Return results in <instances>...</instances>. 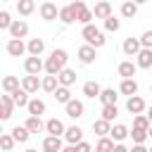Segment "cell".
<instances>
[{"label": "cell", "mask_w": 152, "mask_h": 152, "mask_svg": "<svg viewBox=\"0 0 152 152\" xmlns=\"http://www.w3.org/2000/svg\"><path fill=\"white\" fill-rule=\"evenodd\" d=\"M104 28H107V31H119V28H121V21H119V19L112 14V17L104 21Z\"/></svg>", "instance_id": "ee69618b"}, {"label": "cell", "mask_w": 152, "mask_h": 152, "mask_svg": "<svg viewBox=\"0 0 152 152\" xmlns=\"http://www.w3.org/2000/svg\"><path fill=\"white\" fill-rule=\"evenodd\" d=\"M45 131H48L50 135H55V138H62V135L66 133V128H64V124H62L59 119H55V116L45 121Z\"/></svg>", "instance_id": "4fadbf2b"}, {"label": "cell", "mask_w": 152, "mask_h": 152, "mask_svg": "<svg viewBox=\"0 0 152 152\" xmlns=\"http://www.w3.org/2000/svg\"><path fill=\"white\" fill-rule=\"evenodd\" d=\"M150 152H152V147H150Z\"/></svg>", "instance_id": "db71d44e"}, {"label": "cell", "mask_w": 152, "mask_h": 152, "mask_svg": "<svg viewBox=\"0 0 152 152\" xmlns=\"http://www.w3.org/2000/svg\"><path fill=\"white\" fill-rule=\"evenodd\" d=\"M135 71H138V64H133V62H121L119 66H116V74L121 76V81H126V78H133L135 76Z\"/></svg>", "instance_id": "5bb4252c"}, {"label": "cell", "mask_w": 152, "mask_h": 152, "mask_svg": "<svg viewBox=\"0 0 152 152\" xmlns=\"http://www.w3.org/2000/svg\"><path fill=\"white\" fill-rule=\"evenodd\" d=\"M12 24H14V19L10 17V12H7V10H2V12H0V28H2V31H10V28H12Z\"/></svg>", "instance_id": "ab89813d"}, {"label": "cell", "mask_w": 152, "mask_h": 152, "mask_svg": "<svg viewBox=\"0 0 152 152\" xmlns=\"http://www.w3.org/2000/svg\"><path fill=\"white\" fill-rule=\"evenodd\" d=\"M131 152H150V150H147L145 145H133V147H131Z\"/></svg>", "instance_id": "bcb514c9"}, {"label": "cell", "mask_w": 152, "mask_h": 152, "mask_svg": "<svg viewBox=\"0 0 152 152\" xmlns=\"http://www.w3.org/2000/svg\"><path fill=\"white\" fill-rule=\"evenodd\" d=\"M62 152H76V145H66V147H64Z\"/></svg>", "instance_id": "c3c4849f"}, {"label": "cell", "mask_w": 152, "mask_h": 152, "mask_svg": "<svg viewBox=\"0 0 152 152\" xmlns=\"http://www.w3.org/2000/svg\"><path fill=\"white\" fill-rule=\"evenodd\" d=\"M114 152H131V150H128V147H124V145H121V142H119V145H116V147H114Z\"/></svg>", "instance_id": "7dc6e473"}, {"label": "cell", "mask_w": 152, "mask_h": 152, "mask_svg": "<svg viewBox=\"0 0 152 152\" xmlns=\"http://www.w3.org/2000/svg\"><path fill=\"white\" fill-rule=\"evenodd\" d=\"M66 59H69L66 50L55 48V50L50 52V57L45 59V71H48V76H59V74L66 69Z\"/></svg>", "instance_id": "6da1fadb"}, {"label": "cell", "mask_w": 152, "mask_h": 152, "mask_svg": "<svg viewBox=\"0 0 152 152\" xmlns=\"http://www.w3.org/2000/svg\"><path fill=\"white\" fill-rule=\"evenodd\" d=\"M114 147H116V142L112 138H100L95 145V152H114Z\"/></svg>", "instance_id": "836d02e7"}, {"label": "cell", "mask_w": 152, "mask_h": 152, "mask_svg": "<svg viewBox=\"0 0 152 152\" xmlns=\"http://www.w3.org/2000/svg\"><path fill=\"white\" fill-rule=\"evenodd\" d=\"M26 48H28V57H40L43 50H45V40L43 38H31L26 43Z\"/></svg>", "instance_id": "2e32d148"}, {"label": "cell", "mask_w": 152, "mask_h": 152, "mask_svg": "<svg viewBox=\"0 0 152 152\" xmlns=\"http://www.w3.org/2000/svg\"><path fill=\"white\" fill-rule=\"evenodd\" d=\"M38 12H40V19H45V21L59 19V7H57L55 2H50V0H45V2L38 7Z\"/></svg>", "instance_id": "8992f818"}, {"label": "cell", "mask_w": 152, "mask_h": 152, "mask_svg": "<svg viewBox=\"0 0 152 152\" xmlns=\"http://www.w3.org/2000/svg\"><path fill=\"white\" fill-rule=\"evenodd\" d=\"M147 135H150V140H152V128H150V131H147Z\"/></svg>", "instance_id": "816d5d0a"}, {"label": "cell", "mask_w": 152, "mask_h": 152, "mask_svg": "<svg viewBox=\"0 0 152 152\" xmlns=\"http://www.w3.org/2000/svg\"><path fill=\"white\" fill-rule=\"evenodd\" d=\"M119 93H121V95H128V97L138 95V81H135V78H126V81H121Z\"/></svg>", "instance_id": "ffe728a7"}, {"label": "cell", "mask_w": 152, "mask_h": 152, "mask_svg": "<svg viewBox=\"0 0 152 152\" xmlns=\"http://www.w3.org/2000/svg\"><path fill=\"white\" fill-rule=\"evenodd\" d=\"M95 19V14H93V10H88L86 5L78 10V24H83V26H90V21Z\"/></svg>", "instance_id": "e575fe53"}, {"label": "cell", "mask_w": 152, "mask_h": 152, "mask_svg": "<svg viewBox=\"0 0 152 152\" xmlns=\"http://www.w3.org/2000/svg\"><path fill=\"white\" fill-rule=\"evenodd\" d=\"M19 88H21V83H19L17 76H5V78H2V90H5L7 95H14Z\"/></svg>", "instance_id": "603a6c76"}, {"label": "cell", "mask_w": 152, "mask_h": 152, "mask_svg": "<svg viewBox=\"0 0 152 152\" xmlns=\"http://www.w3.org/2000/svg\"><path fill=\"white\" fill-rule=\"evenodd\" d=\"M93 152H95V150H93Z\"/></svg>", "instance_id": "9f6ffc18"}, {"label": "cell", "mask_w": 152, "mask_h": 152, "mask_svg": "<svg viewBox=\"0 0 152 152\" xmlns=\"http://www.w3.org/2000/svg\"><path fill=\"white\" fill-rule=\"evenodd\" d=\"M24 152H38V150H36V147H26Z\"/></svg>", "instance_id": "f907efd6"}, {"label": "cell", "mask_w": 152, "mask_h": 152, "mask_svg": "<svg viewBox=\"0 0 152 152\" xmlns=\"http://www.w3.org/2000/svg\"><path fill=\"white\" fill-rule=\"evenodd\" d=\"M57 81H59V86H64V88H71V86L76 83V71L66 66V69H64V71L57 76Z\"/></svg>", "instance_id": "7402d4cb"}, {"label": "cell", "mask_w": 152, "mask_h": 152, "mask_svg": "<svg viewBox=\"0 0 152 152\" xmlns=\"http://www.w3.org/2000/svg\"><path fill=\"white\" fill-rule=\"evenodd\" d=\"M133 128H140V131H150V128H152V124H150V119H147L145 114H140V116H133Z\"/></svg>", "instance_id": "f35d334b"}, {"label": "cell", "mask_w": 152, "mask_h": 152, "mask_svg": "<svg viewBox=\"0 0 152 152\" xmlns=\"http://www.w3.org/2000/svg\"><path fill=\"white\" fill-rule=\"evenodd\" d=\"M64 140H66L69 145H78V142H83V131H81V126H69L66 133H64Z\"/></svg>", "instance_id": "9a60e30c"}, {"label": "cell", "mask_w": 152, "mask_h": 152, "mask_svg": "<svg viewBox=\"0 0 152 152\" xmlns=\"http://www.w3.org/2000/svg\"><path fill=\"white\" fill-rule=\"evenodd\" d=\"M43 150H48V152H62L64 150L62 147V138H55V135L43 138Z\"/></svg>", "instance_id": "484cf974"}, {"label": "cell", "mask_w": 152, "mask_h": 152, "mask_svg": "<svg viewBox=\"0 0 152 152\" xmlns=\"http://www.w3.org/2000/svg\"><path fill=\"white\" fill-rule=\"evenodd\" d=\"M14 142H17V140L12 138V133H2V135H0V147H2L5 152H10V150L14 147Z\"/></svg>", "instance_id": "b9f144b4"}, {"label": "cell", "mask_w": 152, "mask_h": 152, "mask_svg": "<svg viewBox=\"0 0 152 152\" xmlns=\"http://www.w3.org/2000/svg\"><path fill=\"white\" fill-rule=\"evenodd\" d=\"M76 152H93V147H90V142H86V140H83V142H78V145H76Z\"/></svg>", "instance_id": "f6af8a7d"}, {"label": "cell", "mask_w": 152, "mask_h": 152, "mask_svg": "<svg viewBox=\"0 0 152 152\" xmlns=\"http://www.w3.org/2000/svg\"><path fill=\"white\" fill-rule=\"evenodd\" d=\"M135 14H138V5H135V2H131V0H128V2H124V5H121V17L131 19V17H135Z\"/></svg>", "instance_id": "8d00e7d4"}, {"label": "cell", "mask_w": 152, "mask_h": 152, "mask_svg": "<svg viewBox=\"0 0 152 152\" xmlns=\"http://www.w3.org/2000/svg\"><path fill=\"white\" fill-rule=\"evenodd\" d=\"M145 109H147V104H145V100H142L140 95H133V97H128V100H126V112H128V114L140 116Z\"/></svg>", "instance_id": "5b68a950"}, {"label": "cell", "mask_w": 152, "mask_h": 152, "mask_svg": "<svg viewBox=\"0 0 152 152\" xmlns=\"http://www.w3.org/2000/svg\"><path fill=\"white\" fill-rule=\"evenodd\" d=\"M128 135H131V131H128L124 124H114V126H112V133H109V138H112L116 145H119L121 140H126Z\"/></svg>", "instance_id": "d6986e66"}, {"label": "cell", "mask_w": 152, "mask_h": 152, "mask_svg": "<svg viewBox=\"0 0 152 152\" xmlns=\"http://www.w3.org/2000/svg\"><path fill=\"white\" fill-rule=\"evenodd\" d=\"M145 116H147V119H150V124H152V104L147 107V114H145Z\"/></svg>", "instance_id": "681fc988"}, {"label": "cell", "mask_w": 152, "mask_h": 152, "mask_svg": "<svg viewBox=\"0 0 152 152\" xmlns=\"http://www.w3.org/2000/svg\"><path fill=\"white\" fill-rule=\"evenodd\" d=\"M95 57H97L95 48H90V45H81V48H78V59H81V64H93Z\"/></svg>", "instance_id": "e0dca14e"}, {"label": "cell", "mask_w": 152, "mask_h": 152, "mask_svg": "<svg viewBox=\"0 0 152 152\" xmlns=\"http://www.w3.org/2000/svg\"><path fill=\"white\" fill-rule=\"evenodd\" d=\"M150 95H152V83H150Z\"/></svg>", "instance_id": "f5cc1de1"}, {"label": "cell", "mask_w": 152, "mask_h": 152, "mask_svg": "<svg viewBox=\"0 0 152 152\" xmlns=\"http://www.w3.org/2000/svg\"><path fill=\"white\" fill-rule=\"evenodd\" d=\"M64 112H66V116H69V119H81V116H83V112H86V107H83V102H81V100H76V97H74V100L64 107Z\"/></svg>", "instance_id": "7c38bea8"}, {"label": "cell", "mask_w": 152, "mask_h": 152, "mask_svg": "<svg viewBox=\"0 0 152 152\" xmlns=\"http://www.w3.org/2000/svg\"><path fill=\"white\" fill-rule=\"evenodd\" d=\"M140 45H142L145 50H152V28H147V31L140 36Z\"/></svg>", "instance_id": "7bdbcfd3"}, {"label": "cell", "mask_w": 152, "mask_h": 152, "mask_svg": "<svg viewBox=\"0 0 152 152\" xmlns=\"http://www.w3.org/2000/svg\"><path fill=\"white\" fill-rule=\"evenodd\" d=\"M93 14H95V19H109L112 17V5L109 2H97L95 5V10H93Z\"/></svg>", "instance_id": "4316f807"}, {"label": "cell", "mask_w": 152, "mask_h": 152, "mask_svg": "<svg viewBox=\"0 0 152 152\" xmlns=\"http://www.w3.org/2000/svg\"><path fill=\"white\" fill-rule=\"evenodd\" d=\"M26 52H28V48H26L24 40H14V38L7 40V55H10V57H21V55H26Z\"/></svg>", "instance_id": "30bf717a"}, {"label": "cell", "mask_w": 152, "mask_h": 152, "mask_svg": "<svg viewBox=\"0 0 152 152\" xmlns=\"http://www.w3.org/2000/svg\"><path fill=\"white\" fill-rule=\"evenodd\" d=\"M10 133H12V138H14L17 142H26V140L31 138V133H28V128H26V126H14Z\"/></svg>", "instance_id": "4dcf8cb0"}, {"label": "cell", "mask_w": 152, "mask_h": 152, "mask_svg": "<svg viewBox=\"0 0 152 152\" xmlns=\"http://www.w3.org/2000/svg\"><path fill=\"white\" fill-rule=\"evenodd\" d=\"M14 107H17V104H14L12 95H7V93H5V95H0V119H2V121H7V119L12 116Z\"/></svg>", "instance_id": "52a82bcc"}, {"label": "cell", "mask_w": 152, "mask_h": 152, "mask_svg": "<svg viewBox=\"0 0 152 152\" xmlns=\"http://www.w3.org/2000/svg\"><path fill=\"white\" fill-rule=\"evenodd\" d=\"M57 88H59L57 76H43V90H45V93H52V95H55Z\"/></svg>", "instance_id": "d590c367"}, {"label": "cell", "mask_w": 152, "mask_h": 152, "mask_svg": "<svg viewBox=\"0 0 152 152\" xmlns=\"http://www.w3.org/2000/svg\"><path fill=\"white\" fill-rule=\"evenodd\" d=\"M33 10H36V2H33V0H19V2H17V12H19L21 17H28Z\"/></svg>", "instance_id": "1f68e13d"}, {"label": "cell", "mask_w": 152, "mask_h": 152, "mask_svg": "<svg viewBox=\"0 0 152 152\" xmlns=\"http://www.w3.org/2000/svg\"><path fill=\"white\" fill-rule=\"evenodd\" d=\"M83 5H86V2L76 0V2H69V5L59 7V21H62V24H74V21H78V10H81Z\"/></svg>", "instance_id": "3957f363"}, {"label": "cell", "mask_w": 152, "mask_h": 152, "mask_svg": "<svg viewBox=\"0 0 152 152\" xmlns=\"http://www.w3.org/2000/svg\"><path fill=\"white\" fill-rule=\"evenodd\" d=\"M55 100H57L59 104H64V107H66V104H69V102H71L74 97H71V90H69V88H64V86H59V88L55 90Z\"/></svg>", "instance_id": "f546056e"}, {"label": "cell", "mask_w": 152, "mask_h": 152, "mask_svg": "<svg viewBox=\"0 0 152 152\" xmlns=\"http://www.w3.org/2000/svg\"><path fill=\"white\" fill-rule=\"evenodd\" d=\"M26 109H28V116H40V114H45V102L38 100V97H31Z\"/></svg>", "instance_id": "83f0119b"}, {"label": "cell", "mask_w": 152, "mask_h": 152, "mask_svg": "<svg viewBox=\"0 0 152 152\" xmlns=\"http://www.w3.org/2000/svg\"><path fill=\"white\" fill-rule=\"evenodd\" d=\"M21 88L28 95H33V93H38V88H43V78H38V76H24L21 78Z\"/></svg>", "instance_id": "8fae6325"}, {"label": "cell", "mask_w": 152, "mask_h": 152, "mask_svg": "<svg viewBox=\"0 0 152 152\" xmlns=\"http://www.w3.org/2000/svg\"><path fill=\"white\" fill-rule=\"evenodd\" d=\"M43 152H48V150H43Z\"/></svg>", "instance_id": "11a10c76"}, {"label": "cell", "mask_w": 152, "mask_h": 152, "mask_svg": "<svg viewBox=\"0 0 152 152\" xmlns=\"http://www.w3.org/2000/svg\"><path fill=\"white\" fill-rule=\"evenodd\" d=\"M26 36H28V24H26L24 19H14V24H12V28H10V38L21 40V38H26Z\"/></svg>", "instance_id": "ba28073f"}, {"label": "cell", "mask_w": 152, "mask_h": 152, "mask_svg": "<svg viewBox=\"0 0 152 152\" xmlns=\"http://www.w3.org/2000/svg\"><path fill=\"white\" fill-rule=\"evenodd\" d=\"M93 131H95V135H100V138H109L112 124L104 121V119H95V121H93Z\"/></svg>", "instance_id": "ac0fdd59"}, {"label": "cell", "mask_w": 152, "mask_h": 152, "mask_svg": "<svg viewBox=\"0 0 152 152\" xmlns=\"http://www.w3.org/2000/svg\"><path fill=\"white\" fill-rule=\"evenodd\" d=\"M97 100L102 102V107H107V104H116L119 95H116V90H114V88H102V93H100V97H97Z\"/></svg>", "instance_id": "d4e9b609"}, {"label": "cell", "mask_w": 152, "mask_h": 152, "mask_svg": "<svg viewBox=\"0 0 152 152\" xmlns=\"http://www.w3.org/2000/svg\"><path fill=\"white\" fill-rule=\"evenodd\" d=\"M24 126L28 128V133H43L45 131V124L40 121V116H28Z\"/></svg>", "instance_id": "f1b7e54d"}, {"label": "cell", "mask_w": 152, "mask_h": 152, "mask_svg": "<svg viewBox=\"0 0 152 152\" xmlns=\"http://www.w3.org/2000/svg\"><path fill=\"white\" fill-rule=\"evenodd\" d=\"M12 100H14L17 107H28V102H31V97H28V93H26L24 88H19V90L12 95Z\"/></svg>", "instance_id": "d6a6232c"}, {"label": "cell", "mask_w": 152, "mask_h": 152, "mask_svg": "<svg viewBox=\"0 0 152 152\" xmlns=\"http://www.w3.org/2000/svg\"><path fill=\"white\" fill-rule=\"evenodd\" d=\"M131 138H133V145H142L150 135H147V131H140V128H133L131 131Z\"/></svg>", "instance_id": "60d3db41"}, {"label": "cell", "mask_w": 152, "mask_h": 152, "mask_svg": "<svg viewBox=\"0 0 152 152\" xmlns=\"http://www.w3.org/2000/svg\"><path fill=\"white\" fill-rule=\"evenodd\" d=\"M121 50H124V55H128V57H138V52L142 50V45H140V38H126L124 40V45H121Z\"/></svg>", "instance_id": "9c48e42d"}, {"label": "cell", "mask_w": 152, "mask_h": 152, "mask_svg": "<svg viewBox=\"0 0 152 152\" xmlns=\"http://www.w3.org/2000/svg\"><path fill=\"white\" fill-rule=\"evenodd\" d=\"M81 38L86 40V45H90V48H102L104 43H107V38H104V33L95 26V24H90V26H83L81 28Z\"/></svg>", "instance_id": "7a4b0ae2"}, {"label": "cell", "mask_w": 152, "mask_h": 152, "mask_svg": "<svg viewBox=\"0 0 152 152\" xmlns=\"http://www.w3.org/2000/svg\"><path fill=\"white\" fill-rule=\"evenodd\" d=\"M135 64H138V69H152V50H140L138 52V57H135Z\"/></svg>", "instance_id": "44dd1931"}, {"label": "cell", "mask_w": 152, "mask_h": 152, "mask_svg": "<svg viewBox=\"0 0 152 152\" xmlns=\"http://www.w3.org/2000/svg\"><path fill=\"white\" fill-rule=\"evenodd\" d=\"M116 114H119V109H116V104H107V107H102V116L100 119H104V121H114L116 119Z\"/></svg>", "instance_id": "74e56055"}, {"label": "cell", "mask_w": 152, "mask_h": 152, "mask_svg": "<svg viewBox=\"0 0 152 152\" xmlns=\"http://www.w3.org/2000/svg\"><path fill=\"white\" fill-rule=\"evenodd\" d=\"M100 93H102V88H100L97 81H86V83H83V95H86V97L95 100V97H100Z\"/></svg>", "instance_id": "cb8c5ba5"}, {"label": "cell", "mask_w": 152, "mask_h": 152, "mask_svg": "<svg viewBox=\"0 0 152 152\" xmlns=\"http://www.w3.org/2000/svg\"><path fill=\"white\" fill-rule=\"evenodd\" d=\"M43 69H45V62H43L40 57H26V59H24V71H26V76H38Z\"/></svg>", "instance_id": "277c9868"}]
</instances>
